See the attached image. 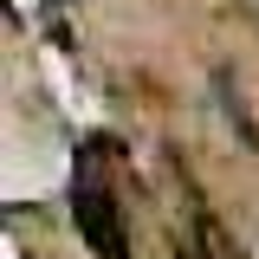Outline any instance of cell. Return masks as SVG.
Returning <instances> with one entry per match:
<instances>
[{
	"label": "cell",
	"instance_id": "6da1fadb",
	"mask_svg": "<svg viewBox=\"0 0 259 259\" xmlns=\"http://www.w3.org/2000/svg\"><path fill=\"white\" fill-rule=\"evenodd\" d=\"M71 207H78V227L91 233L97 253H104V259H123V240H117V227H110V201H104V188H97V182H84Z\"/></svg>",
	"mask_w": 259,
	"mask_h": 259
}]
</instances>
